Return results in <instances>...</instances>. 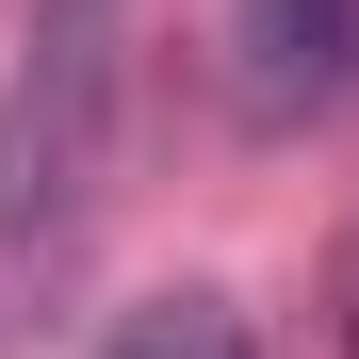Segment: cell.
Segmentation results:
<instances>
[{"instance_id": "4", "label": "cell", "mask_w": 359, "mask_h": 359, "mask_svg": "<svg viewBox=\"0 0 359 359\" xmlns=\"http://www.w3.org/2000/svg\"><path fill=\"white\" fill-rule=\"evenodd\" d=\"M327 359H359V229H343V262H327Z\"/></svg>"}, {"instance_id": "1", "label": "cell", "mask_w": 359, "mask_h": 359, "mask_svg": "<svg viewBox=\"0 0 359 359\" xmlns=\"http://www.w3.org/2000/svg\"><path fill=\"white\" fill-rule=\"evenodd\" d=\"M114 114H131V0H33L0 66V327H49L82 294Z\"/></svg>"}, {"instance_id": "3", "label": "cell", "mask_w": 359, "mask_h": 359, "mask_svg": "<svg viewBox=\"0 0 359 359\" xmlns=\"http://www.w3.org/2000/svg\"><path fill=\"white\" fill-rule=\"evenodd\" d=\"M98 359H245V311L229 294H147V311H114Z\"/></svg>"}, {"instance_id": "2", "label": "cell", "mask_w": 359, "mask_h": 359, "mask_svg": "<svg viewBox=\"0 0 359 359\" xmlns=\"http://www.w3.org/2000/svg\"><path fill=\"white\" fill-rule=\"evenodd\" d=\"M343 66H359V0H229V98H245V131L327 114Z\"/></svg>"}]
</instances>
